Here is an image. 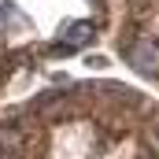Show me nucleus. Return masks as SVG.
<instances>
[{"mask_svg":"<svg viewBox=\"0 0 159 159\" xmlns=\"http://www.w3.org/2000/svg\"><path fill=\"white\" fill-rule=\"evenodd\" d=\"M126 56H129V63H133V70H141V74H159V44L152 37H137L133 44H126Z\"/></svg>","mask_w":159,"mask_h":159,"instance_id":"1","label":"nucleus"},{"mask_svg":"<svg viewBox=\"0 0 159 159\" xmlns=\"http://www.w3.org/2000/svg\"><path fill=\"white\" fill-rule=\"evenodd\" d=\"M152 144H156V152H159V133H156V141H152Z\"/></svg>","mask_w":159,"mask_h":159,"instance_id":"3","label":"nucleus"},{"mask_svg":"<svg viewBox=\"0 0 159 159\" xmlns=\"http://www.w3.org/2000/svg\"><path fill=\"white\" fill-rule=\"evenodd\" d=\"M93 34H96L93 22H74V26H70V44H89Z\"/></svg>","mask_w":159,"mask_h":159,"instance_id":"2","label":"nucleus"}]
</instances>
